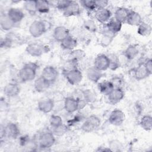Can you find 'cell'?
Instances as JSON below:
<instances>
[{"mask_svg": "<svg viewBox=\"0 0 152 152\" xmlns=\"http://www.w3.org/2000/svg\"><path fill=\"white\" fill-rule=\"evenodd\" d=\"M52 24L46 20H35L29 26L28 31L33 37H39L50 29Z\"/></svg>", "mask_w": 152, "mask_h": 152, "instance_id": "6da1fadb", "label": "cell"}, {"mask_svg": "<svg viewBox=\"0 0 152 152\" xmlns=\"http://www.w3.org/2000/svg\"><path fill=\"white\" fill-rule=\"evenodd\" d=\"M38 66L33 62L25 64L19 71L18 77L23 82H28L33 80L36 75V71Z\"/></svg>", "mask_w": 152, "mask_h": 152, "instance_id": "7a4b0ae2", "label": "cell"}, {"mask_svg": "<svg viewBox=\"0 0 152 152\" xmlns=\"http://www.w3.org/2000/svg\"><path fill=\"white\" fill-rule=\"evenodd\" d=\"M55 142V135L52 131H45L42 132L38 139V145L41 149H48L53 145Z\"/></svg>", "mask_w": 152, "mask_h": 152, "instance_id": "3957f363", "label": "cell"}, {"mask_svg": "<svg viewBox=\"0 0 152 152\" xmlns=\"http://www.w3.org/2000/svg\"><path fill=\"white\" fill-rule=\"evenodd\" d=\"M20 129L17 124L13 122H9L5 126H1V138H9L16 139L20 135Z\"/></svg>", "mask_w": 152, "mask_h": 152, "instance_id": "277c9868", "label": "cell"}, {"mask_svg": "<svg viewBox=\"0 0 152 152\" xmlns=\"http://www.w3.org/2000/svg\"><path fill=\"white\" fill-rule=\"evenodd\" d=\"M101 121L96 115L88 116L83 123L81 129L86 132H91L97 129L100 125Z\"/></svg>", "mask_w": 152, "mask_h": 152, "instance_id": "5b68a950", "label": "cell"}, {"mask_svg": "<svg viewBox=\"0 0 152 152\" xmlns=\"http://www.w3.org/2000/svg\"><path fill=\"white\" fill-rule=\"evenodd\" d=\"M63 74L68 82L71 85L79 84L83 79L82 72L78 68L64 70Z\"/></svg>", "mask_w": 152, "mask_h": 152, "instance_id": "8992f818", "label": "cell"}, {"mask_svg": "<svg viewBox=\"0 0 152 152\" xmlns=\"http://www.w3.org/2000/svg\"><path fill=\"white\" fill-rule=\"evenodd\" d=\"M26 51L31 56L39 57L48 52V48L43 45L33 42L29 43L26 46Z\"/></svg>", "mask_w": 152, "mask_h": 152, "instance_id": "52a82bcc", "label": "cell"}, {"mask_svg": "<svg viewBox=\"0 0 152 152\" xmlns=\"http://www.w3.org/2000/svg\"><path fill=\"white\" fill-rule=\"evenodd\" d=\"M40 76L51 84L56 80L58 77V72L55 68L49 65L43 69Z\"/></svg>", "mask_w": 152, "mask_h": 152, "instance_id": "ba28073f", "label": "cell"}, {"mask_svg": "<svg viewBox=\"0 0 152 152\" xmlns=\"http://www.w3.org/2000/svg\"><path fill=\"white\" fill-rule=\"evenodd\" d=\"M125 119V113L120 109H116L112 110L109 116V122L114 126H120Z\"/></svg>", "mask_w": 152, "mask_h": 152, "instance_id": "9c48e42d", "label": "cell"}, {"mask_svg": "<svg viewBox=\"0 0 152 152\" xmlns=\"http://www.w3.org/2000/svg\"><path fill=\"white\" fill-rule=\"evenodd\" d=\"M110 61L108 56L104 54H100L96 56L94 61V66L101 71H104L107 69L109 67Z\"/></svg>", "mask_w": 152, "mask_h": 152, "instance_id": "30bf717a", "label": "cell"}, {"mask_svg": "<svg viewBox=\"0 0 152 152\" xmlns=\"http://www.w3.org/2000/svg\"><path fill=\"white\" fill-rule=\"evenodd\" d=\"M96 19L102 24L107 23L112 17V12L107 8H98L94 11Z\"/></svg>", "mask_w": 152, "mask_h": 152, "instance_id": "8fae6325", "label": "cell"}, {"mask_svg": "<svg viewBox=\"0 0 152 152\" xmlns=\"http://www.w3.org/2000/svg\"><path fill=\"white\" fill-rule=\"evenodd\" d=\"M124 92L121 88H113L107 96L109 103L113 105L120 102L124 97Z\"/></svg>", "mask_w": 152, "mask_h": 152, "instance_id": "7c38bea8", "label": "cell"}, {"mask_svg": "<svg viewBox=\"0 0 152 152\" xmlns=\"http://www.w3.org/2000/svg\"><path fill=\"white\" fill-rule=\"evenodd\" d=\"M7 15L10 19L15 24L20 23L23 20L24 17L23 11L18 8H11L7 13Z\"/></svg>", "mask_w": 152, "mask_h": 152, "instance_id": "4fadbf2b", "label": "cell"}, {"mask_svg": "<svg viewBox=\"0 0 152 152\" xmlns=\"http://www.w3.org/2000/svg\"><path fill=\"white\" fill-rule=\"evenodd\" d=\"M64 109L68 113H74L79 109L78 100L72 97H68L64 100Z\"/></svg>", "mask_w": 152, "mask_h": 152, "instance_id": "5bb4252c", "label": "cell"}, {"mask_svg": "<svg viewBox=\"0 0 152 152\" xmlns=\"http://www.w3.org/2000/svg\"><path fill=\"white\" fill-rule=\"evenodd\" d=\"M68 36H69V31L68 29L64 26H57L53 30V38L55 40L60 43Z\"/></svg>", "mask_w": 152, "mask_h": 152, "instance_id": "9a60e30c", "label": "cell"}, {"mask_svg": "<svg viewBox=\"0 0 152 152\" xmlns=\"http://www.w3.org/2000/svg\"><path fill=\"white\" fill-rule=\"evenodd\" d=\"M62 12L64 15L66 17L78 15L81 12L80 5L76 1H71L67 8Z\"/></svg>", "mask_w": 152, "mask_h": 152, "instance_id": "2e32d148", "label": "cell"}, {"mask_svg": "<svg viewBox=\"0 0 152 152\" xmlns=\"http://www.w3.org/2000/svg\"><path fill=\"white\" fill-rule=\"evenodd\" d=\"M54 106V101L51 99L42 100L37 104L39 110L44 113L50 112L53 109Z\"/></svg>", "mask_w": 152, "mask_h": 152, "instance_id": "e0dca14e", "label": "cell"}, {"mask_svg": "<svg viewBox=\"0 0 152 152\" xmlns=\"http://www.w3.org/2000/svg\"><path fill=\"white\" fill-rule=\"evenodd\" d=\"M132 72L134 78L138 81L144 80L150 76L144 65V63L139 64L137 67L133 69Z\"/></svg>", "mask_w": 152, "mask_h": 152, "instance_id": "ac0fdd59", "label": "cell"}, {"mask_svg": "<svg viewBox=\"0 0 152 152\" xmlns=\"http://www.w3.org/2000/svg\"><path fill=\"white\" fill-rule=\"evenodd\" d=\"M87 76L90 81L97 83L103 76V71L96 69L94 66H93L87 69Z\"/></svg>", "mask_w": 152, "mask_h": 152, "instance_id": "d6986e66", "label": "cell"}, {"mask_svg": "<svg viewBox=\"0 0 152 152\" xmlns=\"http://www.w3.org/2000/svg\"><path fill=\"white\" fill-rule=\"evenodd\" d=\"M20 88L16 83H8L4 88V93L8 97H15L20 93Z\"/></svg>", "mask_w": 152, "mask_h": 152, "instance_id": "ffe728a7", "label": "cell"}, {"mask_svg": "<svg viewBox=\"0 0 152 152\" xmlns=\"http://www.w3.org/2000/svg\"><path fill=\"white\" fill-rule=\"evenodd\" d=\"M142 22V20L140 14L135 11L130 10L125 23L131 26H138Z\"/></svg>", "mask_w": 152, "mask_h": 152, "instance_id": "44dd1931", "label": "cell"}, {"mask_svg": "<svg viewBox=\"0 0 152 152\" xmlns=\"http://www.w3.org/2000/svg\"><path fill=\"white\" fill-rule=\"evenodd\" d=\"M115 36V34L112 33L106 28L102 33V35L100 40V45L103 48L107 47L112 43Z\"/></svg>", "mask_w": 152, "mask_h": 152, "instance_id": "7402d4cb", "label": "cell"}, {"mask_svg": "<svg viewBox=\"0 0 152 152\" xmlns=\"http://www.w3.org/2000/svg\"><path fill=\"white\" fill-rule=\"evenodd\" d=\"M50 84L46 81L41 76L37 78L34 83V88L37 92L43 93L46 91L49 87Z\"/></svg>", "mask_w": 152, "mask_h": 152, "instance_id": "603a6c76", "label": "cell"}, {"mask_svg": "<svg viewBox=\"0 0 152 152\" xmlns=\"http://www.w3.org/2000/svg\"><path fill=\"white\" fill-rule=\"evenodd\" d=\"M130 10L126 8L125 7H119L118 8L114 14V18L121 22V23H125L126 21V19L128 17L129 13Z\"/></svg>", "mask_w": 152, "mask_h": 152, "instance_id": "cb8c5ba5", "label": "cell"}, {"mask_svg": "<svg viewBox=\"0 0 152 152\" xmlns=\"http://www.w3.org/2000/svg\"><path fill=\"white\" fill-rule=\"evenodd\" d=\"M77 46V40L72 36H68L61 42V46L65 50H72Z\"/></svg>", "mask_w": 152, "mask_h": 152, "instance_id": "d4e9b609", "label": "cell"}, {"mask_svg": "<svg viewBox=\"0 0 152 152\" xmlns=\"http://www.w3.org/2000/svg\"><path fill=\"white\" fill-rule=\"evenodd\" d=\"M14 23L6 14H2L0 18V26L1 28L4 31H8L12 29L15 26Z\"/></svg>", "mask_w": 152, "mask_h": 152, "instance_id": "484cf974", "label": "cell"}, {"mask_svg": "<svg viewBox=\"0 0 152 152\" xmlns=\"http://www.w3.org/2000/svg\"><path fill=\"white\" fill-rule=\"evenodd\" d=\"M122 23L116 20L115 18L110 19L106 23V28L112 33L116 34L121 30Z\"/></svg>", "mask_w": 152, "mask_h": 152, "instance_id": "4316f807", "label": "cell"}, {"mask_svg": "<svg viewBox=\"0 0 152 152\" xmlns=\"http://www.w3.org/2000/svg\"><path fill=\"white\" fill-rule=\"evenodd\" d=\"M139 53V50L138 48L134 45H129L127 48L124 51L123 55L128 60L134 59Z\"/></svg>", "mask_w": 152, "mask_h": 152, "instance_id": "83f0119b", "label": "cell"}, {"mask_svg": "<svg viewBox=\"0 0 152 152\" xmlns=\"http://www.w3.org/2000/svg\"><path fill=\"white\" fill-rule=\"evenodd\" d=\"M99 90L104 95L107 96L114 88L112 84L110 81H103L98 83Z\"/></svg>", "mask_w": 152, "mask_h": 152, "instance_id": "f1b7e54d", "label": "cell"}, {"mask_svg": "<svg viewBox=\"0 0 152 152\" xmlns=\"http://www.w3.org/2000/svg\"><path fill=\"white\" fill-rule=\"evenodd\" d=\"M152 28L151 26L145 22H142L138 26L137 33L142 36H148L151 33Z\"/></svg>", "mask_w": 152, "mask_h": 152, "instance_id": "f546056e", "label": "cell"}, {"mask_svg": "<svg viewBox=\"0 0 152 152\" xmlns=\"http://www.w3.org/2000/svg\"><path fill=\"white\" fill-rule=\"evenodd\" d=\"M86 56V53L84 50L81 49H74L71 50L69 54V60L71 61L77 62L83 58H84Z\"/></svg>", "mask_w": 152, "mask_h": 152, "instance_id": "4dcf8cb0", "label": "cell"}, {"mask_svg": "<svg viewBox=\"0 0 152 152\" xmlns=\"http://www.w3.org/2000/svg\"><path fill=\"white\" fill-rule=\"evenodd\" d=\"M37 11L42 13H48L50 10V2L48 1L45 0H37Z\"/></svg>", "mask_w": 152, "mask_h": 152, "instance_id": "1f68e13d", "label": "cell"}, {"mask_svg": "<svg viewBox=\"0 0 152 152\" xmlns=\"http://www.w3.org/2000/svg\"><path fill=\"white\" fill-rule=\"evenodd\" d=\"M23 7L24 10L31 15H35L37 11L36 1L28 0L24 2Z\"/></svg>", "mask_w": 152, "mask_h": 152, "instance_id": "d6a6232c", "label": "cell"}, {"mask_svg": "<svg viewBox=\"0 0 152 152\" xmlns=\"http://www.w3.org/2000/svg\"><path fill=\"white\" fill-rule=\"evenodd\" d=\"M141 127L147 131L151 130L152 128V118L150 115H144L140 121Z\"/></svg>", "mask_w": 152, "mask_h": 152, "instance_id": "836d02e7", "label": "cell"}, {"mask_svg": "<svg viewBox=\"0 0 152 152\" xmlns=\"http://www.w3.org/2000/svg\"><path fill=\"white\" fill-rule=\"evenodd\" d=\"M83 99L87 103H93L95 101L96 96V94L90 89H86L82 91Z\"/></svg>", "mask_w": 152, "mask_h": 152, "instance_id": "e575fe53", "label": "cell"}, {"mask_svg": "<svg viewBox=\"0 0 152 152\" xmlns=\"http://www.w3.org/2000/svg\"><path fill=\"white\" fill-rule=\"evenodd\" d=\"M81 5L88 11H95L97 10L96 1L83 0L80 1Z\"/></svg>", "mask_w": 152, "mask_h": 152, "instance_id": "d590c367", "label": "cell"}, {"mask_svg": "<svg viewBox=\"0 0 152 152\" xmlns=\"http://www.w3.org/2000/svg\"><path fill=\"white\" fill-rule=\"evenodd\" d=\"M108 57L110 61L109 68L113 71L117 69L120 66V62L118 57L114 54H111Z\"/></svg>", "mask_w": 152, "mask_h": 152, "instance_id": "8d00e7d4", "label": "cell"}, {"mask_svg": "<svg viewBox=\"0 0 152 152\" xmlns=\"http://www.w3.org/2000/svg\"><path fill=\"white\" fill-rule=\"evenodd\" d=\"M111 151H121L123 147L122 144L118 140H113L109 142L108 147Z\"/></svg>", "mask_w": 152, "mask_h": 152, "instance_id": "74e56055", "label": "cell"}, {"mask_svg": "<svg viewBox=\"0 0 152 152\" xmlns=\"http://www.w3.org/2000/svg\"><path fill=\"white\" fill-rule=\"evenodd\" d=\"M49 123L52 128H56L58 126H59L60 125L63 124V121L62 118L58 116L53 115H51L50 119H49Z\"/></svg>", "mask_w": 152, "mask_h": 152, "instance_id": "f35d334b", "label": "cell"}, {"mask_svg": "<svg viewBox=\"0 0 152 152\" xmlns=\"http://www.w3.org/2000/svg\"><path fill=\"white\" fill-rule=\"evenodd\" d=\"M52 132L53 134L56 135V136H58V137H60V136H62L64 135L66 132H67V126L64 125V124L61 125H60L59 126H58L56 128H52Z\"/></svg>", "mask_w": 152, "mask_h": 152, "instance_id": "ab89813d", "label": "cell"}, {"mask_svg": "<svg viewBox=\"0 0 152 152\" xmlns=\"http://www.w3.org/2000/svg\"><path fill=\"white\" fill-rule=\"evenodd\" d=\"M84 27L87 30L92 33L95 32L97 30V27L94 21L91 20H87L85 21L84 23Z\"/></svg>", "mask_w": 152, "mask_h": 152, "instance_id": "60d3db41", "label": "cell"}, {"mask_svg": "<svg viewBox=\"0 0 152 152\" xmlns=\"http://www.w3.org/2000/svg\"><path fill=\"white\" fill-rule=\"evenodd\" d=\"M71 1L69 0H59L57 1L56 2V7L61 11H64L69 4L71 3Z\"/></svg>", "mask_w": 152, "mask_h": 152, "instance_id": "b9f144b4", "label": "cell"}, {"mask_svg": "<svg viewBox=\"0 0 152 152\" xmlns=\"http://www.w3.org/2000/svg\"><path fill=\"white\" fill-rule=\"evenodd\" d=\"M110 81L112 84L114 88H121V86L122 84V80L119 77H113Z\"/></svg>", "mask_w": 152, "mask_h": 152, "instance_id": "7bdbcfd3", "label": "cell"}, {"mask_svg": "<svg viewBox=\"0 0 152 152\" xmlns=\"http://www.w3.org/2000/svg\"><path fill=\"white\" fill-rule=\"evenodd\" d=\"M144 63V65L148 72V73L149 74V75H151L152 74V60L151 58H148L147 59Z\"/></svg>", "mask_w": 152, "mask_h": 152, "instance_id": "ee69618b", "label": "cell"}, {"mask_svg": "<svg viewBox=\"0 0 152 152\" xmlns=\"http://www.w3.org/2000/svg\"><path fill=\"white\" fill-rule=\"evenodd\" d=\"M108 4H109V1H106V0L96 1V4L97 9L106 8V6L108 5Z\"/></svg>", "mask_w": 152, "mask_h": 152, "instance_id": "f6af8a7d", "label": "cell"}, {"mask_svg": "<svg viewBox=\"0 0 152 152\" xmlns=\"http://www.w3.org/2000/svg\"><path fill=\"white\" fill-rule=\"evenodd\" d=\"M97 151H111L109 147H99Z\"/></svg>", "mask_w": 152, "mask_h": 152, "instance_id": "bcb514c9", "label": "cell"}]
</instances>
